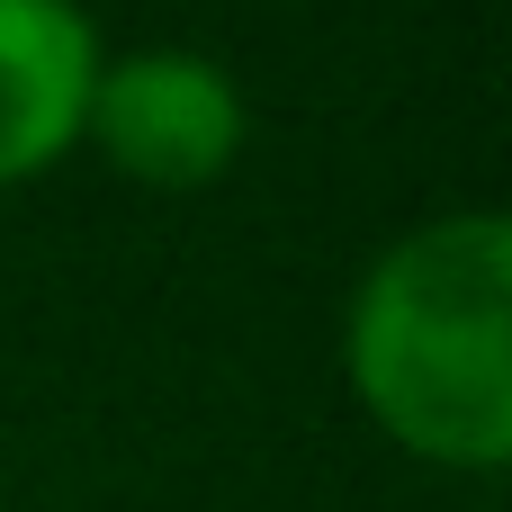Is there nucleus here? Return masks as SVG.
<instances>
[{
  "label": "nucleus",
  "mask_w": 512,
  "mask_h": 512,
  "mask_svg": "<svg viewBox=\"0 0 512 512\" xmlns=\"http://www.w3.org/2000/svg\"><path fill=\"white\" fill-rule=\"evenodd\" d=\"M342 387L423 468L495 477L512 459V225L495 207L423 216L360 270Z\"/></svg>",
  "instance_id": "nucleus-1"
},
{
  "label": "nucleus",
  "mask_w": 512,
  "mask_h": 512,
  "mask_svg": "<svg viewBox=\"0 0 512 512\" xmlns=\"http://www.w3.org/2000/svg\"><path fill=\"white\" fill-rule=\"evenodd\" d=\"M243 135H252V108H243V81L198 54V45H135V54H99V81H90V117H81V144L153 189V198H189V189H216L234 162H243Z\"/></svg>",
  "instance_id": "nucleus-2"
},
{
  "label": "nucleus",
  "mask_w": 512,
  "mask_h": 512,
  "mask_svg": "<svg viewBox=\"0 0 512 512\" xmlns=\"http://www.w3.org/2000/svg\"><path fill=\"white\" fill-rule=\"evenodd\" d=\"M99 54L108 45L81 0H0V189H27L81 153Z\"/></svg>",
  "instance_id": "nucleus-3"
}]
</instances>
